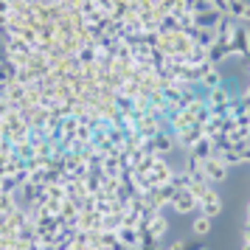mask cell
I'll return each mask as SVG.
<instances>
[{
	"instance_id": "cell-5",
	"label": "cell",
	"mask_w": 250,
	"mask_h": 250,
	"mask_svg": "<svg viewBox=\"0 0 250 250\" xmlns=\"http://www.w3.org/2000/svg\"><path fill=\"white\" fill-rule=\"evenodd\" d=\"M197 203H200V211H203L205 216H216L219 211H222V200H219V194H216L211 186L203 191V197H200Z\"/></svg>"
},
{
	"instance_id": "cell-10",
	"label": "cell",
	"mask_w": 250,
	"mask_h": 250,
	"mask_svg": "<svg viewBox=\"0 0 250 250\" xmlns=\"http://www.w3.org/2000/svg\"><path fill=\"white\" fill-rule=\"evenodd\" d=\"M200 82H203V87H208V90H214V87H219V84H225V82H222V73H219L216 65H205L203 73H200Z\"/></svg>"
},
{
	"instance_id": "cell-14",
	"label": "cell",
	"mask_w": 250,
	"mask_h": 250,
	"mask_svg": "<svg viewBox=\"0 0 250 250\" xmlns=\"http://www.w3.org/2000/svg\"><path fill=\"white\" fill-rule=\"evenodd\" d=\"M183 250H205L203 239H183Z\"/></svg>"
},
{
	"instance_id": "cell-17",
	"label": "cell",
	"mask_w": 250,
	"mask_h": 250,
	"mask_svg": "<svg viewBox=\"0 0 250 250\" xmlns=\"http://www.w3.org/2000/svg\"><path fill=\"white\" fill-rule=\"evenodd\" d=\"M248 228H250V205H248Z\"/></svg>"
},
{
	"instance_id": "cell-4",
	"label": "cell",
	"mask_w": 250,
	"mask_h": 250,
	"mask_svg": "<svg viewBox=\"0 0 250 250\" xmlns=\"http://www.w3.org/2000/svg\"><path fill=\"white\" fill-rule=\"evenodd\" d=\"M141 174H146L152 186H160V183H171V174H174V171H171V166H169L163 158H155L152 169H149V171H141Z\"/></svg>"
},
{
	"instance_id": "cell-1",
	"label": "cell",
	"mask_w": 250,
	"mask_h": 250,
	"mask_svg": "<svg viewBox=\"0 0 250 250\" xmlns=\"http://www.w3.org/2000/svg\"><path fill=\"white\" fill-rule=\"evenodd\" d=\"M171 208H174V214L188 216V214H194V208H200V203H197V197L188 188H177L174 197H171Z\"/></svg>"
},
{
	"instance_id": "cell-15",
	"label": "cell",
	"mask_w": 250,
	"mask_h": 250,
	"mask_svg": "<svg viewBox=\"0 0 250 250\" xmlns=\"http://www.w3.org/2000/svg\"><path fill=\"white\" fill-rule=\"evenodd\" d=\"M166 250H183V239H180V242H171V245H169Z\"/></svg>"
},
{
	"instance_id": "cell-7",
	"label": "cell",
	"mask_w": 250,
	"mask_h": 250,
	"mask_svg": "<svg viewBox=\"0 0 250 250\" xmlns=\"http://www.w3.org/2000/svg\"><path fill=\"white\" fill-rule=\"evenodd\" d=\"M205 135V129H203V124H194V126H188V129H183V132H177V144H180V146H186V149H191L194 144H197V141H200V138Z\"/></svg>"
},
{
	"instance_id": "cell-6",
	"label": "cell",
	"mask_w": 250,
	"mask_h": 250,
	"mask_svg": "<svg viewBox=\"0 0 250 250\" xmlns=\"http://www.w3.org/2000/svg\"><path fill=\"white\" fill-rule=\"evenodd\" d=\"M188 152H191V155H188L191 160H197V163H203V160H208L211 155H214V141L203 135V138H200V141H197V144H194L191 149H188Z\"/></svg>"
},
{
	"instance_id": "cell-16",
	"label": "cell",
	"mask_w": 250,
	"mask_h": 250,
	"mask_svg": "<svg viewBox=\"0 0 250 250\" xmlns=\"http://www.w3.org/2000/svg\"><path fill=\"white\" fill-rule=\"evenodd\" d=\"M245 245H250V228L245 225Z\"/></svg>"
},
{
	"instance_id": "cell-13",
	"label": "cell",
	"mask_w": 250,
	"mask_h": 250,
	"mask_svg": "<svg viewBox=\"0 0 250 250\" xmlns=\"http://www.w3.org/2000/svg\"><path fill=\"white\" fill-rule=\"evenodd\" d=\"M152 146H155V155L158 152H171V138L166 132H160L158 138H152Z\"/></svg>"
},
{
	"instance_id": "cell-18",
	"label": "cell",
	"mask_w": 250,
	"mask_h": 250,
	"mask_svg": "<svg viewBox=\"0 0 250 250\" xmlns=\"http://www.w3.org/2000/svg\"><path fill=\"white\" fill-rule=\"evenodd\" d=\"M242 250H250V245H242Z\"/></svg>"
},
{
	"instance_id": "cell-3",
	"label": "cell",
	"mask_w": 250,
	"mask_h": 250,
	"mask_svg": "<svg viewBox=\"0 0 250 250\" xmlns=\"http://www.w3.org/2000/svg\"><path fill=\"white\" fill-rule=\"evenodd\" d=\"M230 54L233 57H245V59H250V34H248V28L239 23L236 25V31H233V37H230Z\"/></svg>"
},
{
	"instance_id": "cell-2",
	"label": "cell",
	"mask_w": 250,
	"mask_h": 250,
	"mask_svg": "<svg viewBox=\"0 0 250 250\" xmlns=\"http://www.w3.org/2000/svg\"><path fill=\"white\" fill-rule=\"evenodd\" d=\"M228 169H230V166H228L225 160L214 158V155H211L208 160H203V174H205L208 183H222L228 177Z\"/></svg>"
},
{
	"instance_id": "cell-9",
	"label": "cell",
	"mask_w": 250,
	"mask_h": 250,
	"mask_svg": "<svg viewBox=\"0 0 250 250\" xmlns=\"http://www.w3.org/2000/svg\"><path fill=\"white\" fill-rule=\"evenodd\" d=\"M118 242L124 245V248H129V250H138V245H141V230L138 228H129V225H121L118 230Z\"/></svg>"
},
{
	"instance_id": "cell-12",
	"label": "cell",
	"mask_w": 250,
	"mask_h": 250,
	"mask_svg": "<svg viewBox=\"0 0 250 250\" xmlns=\"http://www.w3.org/2000/svg\"><path fill=\"white\" fill-rule=\"evenodd\" d=\"M191 230H194V236H208L211 233V216H194V222H191Z\"/></svg>"
},
{
	"instance_id": "cell-8",
	"label": "cell",
	"mask_w": 250,
	"mask_h": 250,
	"mask_svg": "<svg viewBox=\"0 0 250 250\" xmlns=\"http://www.w3.org/2000/svg\"><path fill=\"white\" fill-rule=\"evenodd\" d=\"M228 17H233L236 23H250V3H245V0H228Z\"/></svg>"
},
{
	"instance_id": "cell-11",
	"label": "cell",
	"mask_w": 250,
	"mask_h": 250,
	"mask_svg": "<svg viewBox=\"0 0 250 250\" xmlns=\"http://www.w3.org/2000/svg\"><path fill=\"white\" fill-rule=\"evenodd\" d=\"M144 230H149V236H152L155 242H158V239L166 236V230H169V219L158 214V216H155V219H152V222H149L146 228H144Z\"/></svg>"
}]
</instances>
